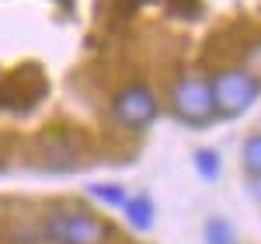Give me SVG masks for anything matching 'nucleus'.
I'll return each mask as SVG.
<instances>
[{
  "mask_svg": "<svg viewBox=\"0 0 261 244\" xmlns=\"http://www.w3.org/2000/svg\"><path fill=\"white\" fill-rule=\"evenodd\" d=\"M108 227L91 213H77V209H63L45 216L42 224V241L45 244H105Z\"/></svg>",
  "mask_w": 261,
  "mask_h": 244,
  "instance_id": "nucleus-1",
  "label": "nucleus"
},
{
  "mask_svg": "<svg viewBox=\"0 0 261 244\" xmlns=\"http://www.w3.org/2000/svg\"><path fill=\"white\" fill-rule=\"evenodd\" d=\"M258 94H261V81L251 77L247 70H223L213 77V102H216V112L226 119L244 115L258 102Z\"/></svg>",
  "mask_w": 261,
  "mask_h": 244,
  "instance_id": "nucleus-2",
  "label": "nucleus"
},
{
  "mask_svg": "<svg viewBox=\"0 0 261 244\" xmlns=\"http://www.w3.org/2000/svg\"><path fill=\"white\" fill-rule=\"evenodd\" d=\"M174 115L188 126H205L216 115L213 102V81L205 77H181L174 84Z\"/></svg>",
  "mask_w": 261,
  "mask_h": 244,
  "instance_id": "nucleus-3",
  "label": "nucleus"
},
{
  "mask_svg": "<svg viewBox=\"0 0 261 244\" xmlns=\"http://www.w3.org/2000/svg\"><path fill=\"white\" fill-rule=\"evenodd\" d=\"M157 112H161V105L153 98V91L150 87H125L119 98H115V119L122 126H129V129H146L150 122L157 119Z\"/></svg>",
  "mask_w": 261,
  "mask_h": 244,
  "instance_id": "nucleus-4",
  "label": "nucleus"
},
{
  "mask_svg": "<svg viewBox=\"0 0 261 244\" xmlns=\"http://www.w3.org/2000/svg\"><path fill=\"white\" fill-rule=\"evenodd\" d=\"M125 220H129V227H136V230H150L153 227V216H157V209H153V199L146 196V192H140V196H129V203H125Z\"/></svg>",
  "mask_w": 261,
  "mask_h": 244,
  "instance_id": "nucleus-5",
  "label": "nucleus"
},
{
  "mask_svg": "<svg viewBox=\"0 0 261 244\" xmlns=\"http://www.w3.org/2000/svg\"><path fill=\"white\" fill-rule=\"evenodd\" d=\"M192 164H195V171H199L205 182H216L223 175V157L216 150H209V147H199V150L192 154Z\"/></svg>",
  "mask_w": 261,
  "mask_h": 244,
  "instance_id": "nucleus-6",
  "label": "nucleus"
},
{
  "mask_svg": "<svg viewBox=\"0 0 261 244\" xmlns=\"http://www.w3.org/2000/svg\"><path fill=\"white\" fill-rule=\"evenodd\" d=\"M87 192H91V199L112 206V209H125V203H129L125 188L122 185H112V182H94V185H87Z\"/></svg>",
  "mask_w": 261,
  "mask_h": 244,
  "instance_id": "nucleus-7",
  "label": "nucleus"
},
{
  "mask_svg": "<svg viewBox=\"0 0 261 244\" xmlns=\"http://www.w3.org/2000/svg\"><path fill=\"white\" fill-rule=\"evenodd\" d=\"M205 244H241L237 241V230L230 220H223V216H209L205 220Z\"/></svg>",
  "mask_w": 261,
  "mask_h": 244,
  "instance_id": "nucleus-8",
  "label": "nucleus"
},
{
  "mask_svg": "<svg viewBox=\"0 0 261 244\" xmlns=\"http://www.w3.org/2000/svg\"><path fill=\"white\" fill-rule=\"evenodd\" d=\"M241 161H244L247 178H261V133H254V136H247V140H244Z\"/></svg>",
  "mask_w": 261,
  "mask_h": 244,
  "instance_id": "nucleus-9",
  "label": "nucleus"
},
{
  "mask_svg": "<svg viewBox=\"0 0 261 244\" xmlns=\"http://www.w3.org/2000/svg\"><path fill=\"white\" fill-rule=\"evenodd\" d=\"M241 70H247L251 77H258V81H261V42H254V45L247 49V60H244Z\"/></svg>",
  "mask_w": 261,
  "mask_h": 244,
  "instance_id": "nucleus-10",
  "label": "nucleus"
},
{
  "mask_svg": "<svg viewBox=\"0 0 261 244\" xmlns=\"http://www.w3.org/2000/svg\"><path fill=\"white\" fill-rule=\"evenodd\" d=\"M251 185L258 188V192H254V199H261V178H251Z\"/></svg>",
  "mask_w": 261,
  "mask_h": 244,
  "instance_id": "nucleus-11",
  "label": "nucleus"
}]
</instances>
